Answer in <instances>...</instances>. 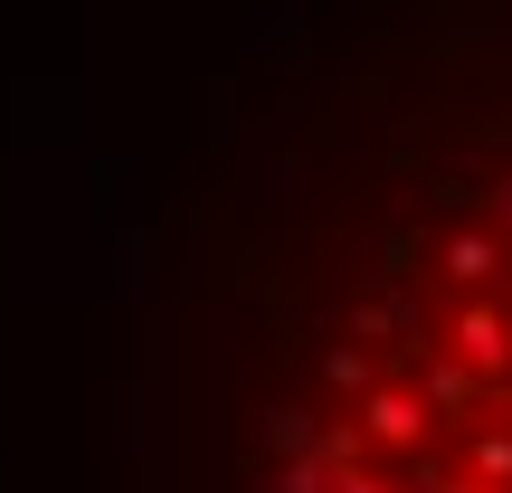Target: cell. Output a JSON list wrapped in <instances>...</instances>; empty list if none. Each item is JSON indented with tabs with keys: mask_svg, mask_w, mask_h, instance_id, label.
Here are the masks:
<instances>
[{
	"mask_svg": "<svg viewBox=\"0 0 512 493\" xmlns=\"http://www.w3.org/2000/svg\"><path fill=\"white\" fill-rule=\"evenodd\" d=\"M143 493H512V38L399 76L351 162L266 143L209 190Z\"/></svg>",
	"mask_w": 512,
	"mask_h": 493,
	"instance_id": "6da1fadb",
	"label": "cell"
}]
</instances>
